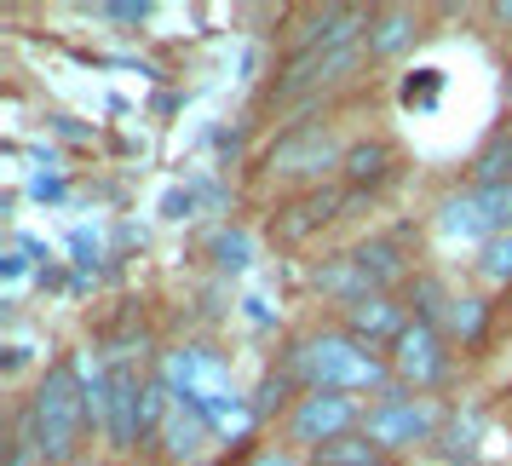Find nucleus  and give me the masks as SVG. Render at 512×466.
<instances>
[{
  "mask_svg": "<svg viewBox=\"0 0 512 466\" xmlns=\"http://www.w3.org/2000/svg\"><path fill=\"white\" fill-rule=\"evenodd\" d=\"M162 438H167V461H190L208 443V415L196 403H185V397H173V415H167Z\"/></svg>",
  "mask_w": 512,
  "mask_h": 466,
  "instance_id": "17",
  "label": "nucleus"
},
{
  "mask_svg": "<svg viewBox=\"0 0 512 466\" xmlns=\"http://www.w3.org/2000/svg\"><path fill=\"white\" fill-rule=\"evenodd\" d=\"M282 374H294L300 392H351V397H369V403L386 386H397L392 363L374 346L351 340L346 328H317V334L294 340L288 357H282Z\"/></svg>",
  "mask_w": 512,
  "mask_h": 466,
  "instance_id": "1",
  "label": "nucleus"
},
{
  "mask_svg": "<svg viewBox=\"0 0 512 466\" xmlns=\"http://www.w3.org/2000/svg\"><path fill=\"white\" fill-rule=\"evenodd\" d=\"M213 254H219L225 271H242V265H248V236L242 231H219L213 236Z\"/></svg>",
  "mask_w": 512,
  "mask_h": 466,
  "instance_id": "24",
  "label": "nucleus"
},
{
  "mask_svg": "<svg viewBox=\"0 0 512 466\" xmlns=\"http://www.w3.org/2000/svg\"><path fill=\"white\" fill-rule=\"evenodd\" d=\"M478 202H484V213H489V225H495V236L512 231V185H489V190H478Z\"/></svg>",
  "mask_w": 512,
  "mask_h": 466,
  "instance_id": "23",
  "label": "nucleus"
},
{
  "mask_svg": "<svg viewBox=\"0 0 512 466\" xmlns=\"http://www.w3.org/2000/svg\"><path fill=\"white\" fill-rule=\"evenodd\" d=\"M340 208H346V190H340V185L300 190L288 208L271 213V236H277V242H288V248H300V242H311V236L323 231L328 219H340Z\"/></svg>",
  "mask_w": 512,
  "mask_h": 466,
  "instance_id": "8",
  "label": "nucleus"
},
{
  "mask_svg": "<svg viewBox=\"0 0 512 466\" xmlns=\"http://www.w3.org/2000/svg\"><path fill=\"white\" fill-rule=\"evenodd\" d=\"M478 438H484V420H478V409H455V415H449V426H443V461L449 466H472L478 461Z\"/></svg>",
  "mask_w": 512,
  "mask_h": 466,
  "instance_id": "19",
  "label": "nucleus"
},
{
  "mask_svg": "<svg viewBox=\"0 0 512 466\" xmlns=\"http://www.w3.org/2000/svg\"><path fill=\"white\" fill-rule=\"evenodd\" d=\"M443 426H449V409H443L438 397L386 386V392L369 403V415H363V438L392 461V455H409V449H420V443H438Z\"/></svg>",
  "mask_w": 512,
  "mask_h": 466,
  "instance_id": "4",
  "label": "nucleus"
},
{
  "mask_svg": "<svg viewBox=\"0 0 512 466\" xmlns=\"http://www.w3.org/2000/svg\"><path fill=\"white\" fill-rule=\"evenodd\" d=\"M489 317H495V305H489L484 294H455V300H449V317H443V340L472 351L489 334Z\"/></svg>",
  "mask_w": 512,
  "mask_h": 466,
  "instance_id": "15",
  "label": "nucleus"
},
{
  "mask_svg": "<svg viewBox=\"0 0 512 466\" xmlns=\"http://www.w3.org/2000/svg\"><path fill=\"white\" fill-rule=\"evenodd\" d=\"M489 185H512V121H501L484 139V150L472 156V190H489Z\"/></svg>",
  "mask_w": 512,
  "mask_h": 466,
  "instance_id": "18",
  "label": "nucleus"
},
{
  "mask_svg": "<svg viewBox=\"0 0 512 466\" xmlns=\"http://www.w3.org/2000/svg\"><path fill=\"white\" fill-rule=\"evenodd\" d=\"M242 466H300V455H294V449H259V455H248Z\"/></svg>",
  "mask_w": 512,
  "mask_h": 466,
  "instance_id": "25",
  "label": "nucleus"
},
{
  "mask_svg": "<svg viewBox=\"0 0 512 466\" xmlns=\"http://www.w3.org/2000/svg\"><path fill=\"white\" fill-rule=\"evenodd\" d=\"M489 18H495V24L507 29V24H512V6H507V0H501V6H489Z\"/></svg>",
  "mask_w": 512,
  "mask_h": 466,
  "instance_id": "26",
  "label": "nucleus"
},
{
  "mask_svg": "<svg viewBox=\"0 0 512 466\" xmlns=\"http://www.w3.org/2000/svg\"><path fill=\"white\" fill-rule=\"evenodd\" d=\"M449 374H455V351H449V340H443V328H432V323L415 317L392 346V380L403 386V392L432 397Z\"/></svg>",
  "mask_w": 512,
  "mask_h": 466,
  "instance_id": "7",
  "label": "nucleus"
},
{
  "mask_svg": "<svg viewBox=\"0 0 512 466\" xmlns=\"http://www.w3.org/2000/svg\"><path fill=\"white\" fill-rule=\"evenodd\" d=\"M449 300H455V294H449V288H443L432 271H415V277H409V305H415L420 323L443 328V317H449Z\"/></svg>",
  "mask_w": 512,
  "mask_h": 466,
  "instance_id": "21",
  "label": "nucleus"
},
{
  "mask_svg": "<svg viewBox=\"0 0 512 466\" xmlns=\"http://www.w3.org/2000/svg\"><path fill=\"white\" fill-rule=\"evenodd\" d=\"M369 52L357 47H334V52H311V58H282V75L271 87V104H317L323 93L346 87L351 75H363Z\"/></svg>",
  "mask_w": 512,
  "mask_h": 466,
  "instance_id": "6",
  "label": "nucleus"
},
{
  "mask_svg": "<svg viewBox=\"0 0 512 466\" xmlns=\"http://www.w3.org/2000/svg\"><path fill=\"white\" fill-rule=\"evenodd\" d=\"M311 282H317V288H323V294H328L334 305H340V311L374 294V282L363 277V265H357L351 254H334L328 265H317V271H311Z\"/></svg>",
  "mask_w": 512,
  "mask_h": 466,
  "instance_id": "16",
  "label": "nucleus"
},
{
  "mask_svg": "<svg viewBox=\"0 0 512 466\" xmlns=\"http://www.w3.org/2000/svg\"><path fill=\"white\" fill-rule=\"evenodd\" d=\"M507 104H512V64H507Z\"/></svg>",
  "mask_w": 512,
  "mask_h": 466,
  "instance_id": "27",
  "label": "nucleus"
},
{
  "mask_svg": "<svg viewBox=\"0 0 512 466\" xmlns=\"http://www.w3.org/2000/svg\"><path fill=\"white\" fill-rule=\"evenodd\" d=\"M432 225H438L443 242H461V248H484L489 236H495L484 202H478V190H455V196H443Z\"/></svg>",
  "mask_w": 512,
  "mask_h": 466,
  "instance_id": "12",
  "label": "nucleus"
},
{
  "mask_svg": "<svg viewBox=\"0 0 512 466\" xmlns=\"http://www.w3.org/2000/svg\"><path fill=\"white\" fill-rule=\"evenodd\" d=\"M415 323L409 317V305H397V294H369V300H357L340 311V328H346L351 340H363V346H397V334Z\"/></svg>",
  "mask_w": 512,
  "mask_h": 466,
  "instance_id": "10",
  "label": "nucleus"
},
{
  "mask_svg": "<svg viewBox=\"0 0 512 466\" xmlns=\"http://www.w3.org/2000/svg\"><path fill=\"white\" fill-rule=\"evenodd\" d=\"M12 432H24V438L35 443L41 466H70L75 455H81V438H87L93 426H87V397H81V380H75L70 363L41 369L29 403L18 409V420H12Z\"/></svg>",
  "mask_w": 512,
  "mask_h": 466,
  "instance_id": "2",
  "label": "nucleus"
},
{
  "mask_svg": "<svg viewBox=\"0 0 512 466\" xmlns=\"http://www.w3.org/2000/svg\"><path fill=\"white\" fill-rule=\"evenodd\" d=\"M139 415H144V386H139V363L127 357H110V449H133L144 438L139 432Z\"/></svg>",
  "mask_w": 512,
  "mask_h": 466,
  "instance_id": "11",
  "label": "nucleus"
},
{
  "mask_svg": "<svg viewBox=\"0 0 512 466\" xmlns=\"http://www.w3.org/2000/svg\"><path fill=\"white\" fill-rule=\"evenodd\" d=\"M420 35H426V12L420 6H374L363 52H369V64H392L403 52H415Z\"/></svg>",
  "mask_w": 512,
  "mask_h": 466,
  "instance_id": "9",
  "label": "nucleus"
},
{
  "mask_svg": "<svg viewBox=\"0 0 512 466\" xmlns=\"http://www.w3.org/2000/svg\"><path fill=\"white\" fill-rule=\"evenodd\" d=\"M392 167H397L392 139H357L346 150L340 179H346V190H374V185H386V179H392Z\"/></svg>",
  "mask_w": 512,
  "mask_h": 466,
  "instance_id": "14",
  "label": "nucleus"
},
{
  "mask_svg": "<svg viewBox=\"0 0 512 466\" xmlns=\"http://www.w3.org/2000/svg\"><path fill=\"white\" fill-rule=\"evenodd\" d=\"M363 415H369V397H351V392H300L294 409L282 415V438L294 455H317L328 443L363 432Z\"/></svg>",
  "mask_w": 512,
  "mask_h": 466,
  "instance_id": "5",
  "label": "nucleus"
},
{
  "mask_svg": "<svg viewBox=\"0 0 512 466\" xmlns=\"http://www.w3.org/2000/svg\"><path fill=\"white\" fill-rule=\"evenodd\" d=\"M311 466H386V455H380L363 432H351V438L317 449V455H311Z\"/></svg>",
  "mask_w": 512,
  "mask_h": 466,
  "instance_id": "22",
  "label": "nucleus"
},
{
  "mask_svg": "<svg viewBox=\"0 0 512 466\" xmlns=\"http://www.w3.org/2000/svg\"><path fill=\"white\" fill-rule=\"evenodd\" d=\"M346 150L351 144L328 127V121H294L288 133L271 139V150L259 156V179L277 190H323L328 173H340L346 167Z\"/></svg>",
  "mask_w": 512,
  "mask_h": 466,
  "instance_id": "3",
  "label": "nucleus"
},
{
  "mask_svg": "<svg viewBox=\"0 0 512 466\" xmlns=\"http://www.w3.org/2000/svg\"><path fill=\"white\" fill-rule=\"evenodd\" d=\"M351 259L363 265V277L374 282V294H392V282L415 277V271H409V259H403V248H397L392 236H363V242L351 248Z\"/></svg>",
  "mask_w": 512,
  "mask_h": 466,
  "instance_id": "13",
  "label": "nucleus"
},
{
  "mask_svg": "<svg viewBox=\"0 0 512 466\" xmlns=\"http://www.w3.org/2000/svg\"><path fill=\"white\" fill-rule=\"evenodd\" d=\"M478 277H484L489 294H512V231L489 236L478 248Z\"/></svg>",
  "mask_w": 512,
  "mask_h": 466,
  "instance_id": "20",
  "label": "nucleus"
}]
</instances>
